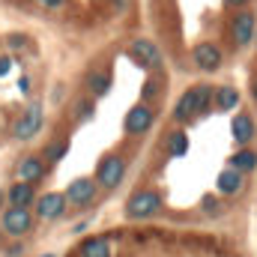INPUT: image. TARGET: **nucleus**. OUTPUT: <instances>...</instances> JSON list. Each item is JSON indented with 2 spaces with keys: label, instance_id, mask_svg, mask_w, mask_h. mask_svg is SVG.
Here are the masks:
<instances>
[{
  "label": "nucleus",
  "instance_id": "f257e3e1",
  "mask_svg": "<svg viewBox=\"0 0 257 257\" xmlns=\"http://www.w3.org/2000/svg\"><path fill=\"white\" fill-rule=\"evenodd\" d=\"M162 209V197L153 192V189H144V192H135L126 203V215L128 218H153L156 212Z\"/></svg>",
  "mask_w": 257,
  "mask_h": 257
},
{
  "label": "nucleus",
  "instance_id": "f03ea898",
  "mask_svg": "<svg viewBox=\"0 0 257 257\" xmlns=\"http://www.w3.org/2000/svg\"><path fill=\"white\" fill-rule=\"evenodd\" d=\"M123 174H126V162H123V156H108V159L99 162L96 186H102V189H117L120 180H123Z\"/></svg>",
  "mask_w": 257,
  "mask_h": 257
},
{
  "label": "nucleus",
  "instance_id": "7ed1b4c3",
  "mask_svg": "<svg viewBox=\"0 0 257 257\" xmlns=\"http://www.w3.org/2000/svg\"><path fill=\"white\" fill-rule=\"evenodd\" d=\"M39 128H42V105L33 102V105L18 117V123H15V128H12V135H15L18 141H33V138L39 135Z\"/></svg>",
  "mask_w": 257,
  "mask_h": 257
},
{
  "label": "nucleus",
  "instance_id": "20e7f679",
  "mask_svg": "<svg viewBox=\"0 0 257 257\" xmlns=\"http://www.w3.org/2000/svg\"><path fill=\"white\" fill-rule=\"evenodd\" d=\"M30 224H33V215L27 212V206H9V209L3 212V218H0V230H6L9 236L27 233Z\"/></svg>",
  "mask_w": 257,
  "mask_h": 257
},
{
  "label": "nucleus",
  "instance_id": "39448f33",
  "mask_svg": "<svg viewBox=\"0 0 257 257\" xmlns=\"http://www.w3.org/2000/svg\"><path fill=\"white\" fill-rule=\"evenodd\" d=\"M128 51H132V60H135V63L147 66V69H156V66L162 63V51H159V45L150 42V39H135V42L128 45Z\"/></svg>",
  "mask_w": 257,
  "mask_h": 257
},
{
  "label": "nucleus",
  "instance_id": "423d86ee",
  "mask_svg": "<svg viewBox=\"0 0 257 257\" xmlns=\"http://www.w3.org/2000/svg\"><path fill=\"white\" fill-rule=\"evenodd\" d=\"M192 57H194V66L203 69V72H215V69L221 66V51H218V45H212V42L194 45Z\"/></svg>",
  "mask_w": 257,
  "mask_h": 257
},
{
  "label": "nucleus",
  "instance_id": "0eeeda50",
  "mask_svg": "<svg viewBox=\"0 0 257 257\" xmlns=\"http://www.w3.org/2000/svg\"><path fill=\"white\" fill-rule=\"evenodd\" d=\"M96 192H99V189H96V180H87V177H84V180H75V183L66 189L63 197L69 203H75V206H87V203L96 197Z\"/></svg>",
  "mask_w": 257,
  "mask_h": 257
},
{
  "label": "nucleus",
  "instance_id": "6e6552de",
  "mask_svg": "<svg viewBox=\"0 0 257 257\" xmlns=\"http://www.w3.org/2000/svg\"><path fill=\"white\" fill-rule=\"evenodd\" d=\"M123 126H126L128 135H144L147 128L153 126V111H150L147 105H135V108H128Z\"/></svg>",
  "mask_w": 257,
  "mask_h": 257
},
{
  "label": "nucleus",
  "instance_id": "1a4fd4ad",
  "mask_svg": "<svg viewBox=\"0 0 257 257\" xmlns=\"http://www.w3.org/2000/svg\"><path fill=\"white\" fill-rule=\"evenodd\" d=\"M254 30H257V24H254V15H251V12H239V15L233 18V42H236L239 48H245V45L254 39Z\"/></svg>",
  "mask_w": 257,
  "mask_h": 257
},
{
  "label": "nucleus",
  "instance_id": "9d476101",
  "mask_svg": "<svg viewBox=\"0 0 257 257\" xmlns=\"http://www.w3.org/2000/svg\"><path fill=\"white\" fill-rule=\"evenodd\" d=\"M63 206H66V197L57 192H51V194H42L39 197L36 212H39V218H57V215H63Z\"/></svg>",
  "mask_w": 257,
  "mask_h": 257
},
{
  "label": "nucleus",
  "instance_id": "9b49d317",
  "mask_svg": "<svg viewBox=\"0 0 257 257\" xmlns=\"http://www.w3.org/2000/svg\"><path fill=\"white\" fill-rule=\"evenodd\" d=\"M42 174H45V159H42V156H27V159H21V165H18L21 183H36V180H42Z\"/></svg>",
  "mask_w": 257,
  "mask_h": 257
},
{
  "label": "nucleus",
  "instance_id": "f8f14e48",
  "mask_svg": "<svg viewBox=\"0 0 257 257\" xmlns=\"http://www.w3.org/2000/svg\"><path fill=\"white\" fill-rule=\"evenodd\" d=\"M239 189H242V174L233 171V168H224V171L218 174V192L227 194V197H233V194H239Z\"/></svg>",
  "mask_w": 257,
  "mask_h": 257
},
{
  "label": "nucleus",
  "instance_id": "ddd939ff",
  "mask_svg": "<svg viewBox=\"0 0 257 257\" xmlns=\"http://www.w3.org/2000/svg\"><path fill=\"white\" fill-rule=\"evenodd\" d=\"M230 128H233V141H236V144H248V141L254 138V120H251L248 114H236Z\"/></svg>",
  "mask_w": 257,
  "mask_h": 257
},
{
  "label": "nucleus",
  "instance_id": "4468645a",
  "mask_svg": "<svg viewBox=\"0 0 257 257\" xmlns=\"http://www.w3.org/2000/svg\"><path fill=\"white\" fill-rule=\"evenodd\" d=\"M81 257H111V242L105 236H90L81 242Z\"/></svg>",
  "mask_w": 257,
  "mask_h": 257
},
{
  "label": "nucleus",
  "instance_id": "2eb2a0df",
  "mask_svg": "<svg viewBox=\"0 0 257 257\" xmlns=\"http://www.w3.org/2000/svg\"><path fill=\"white\" fill-rule=\"evenodd\" d=\"M9 206H27L33 203V183H15L9 186Z\"/></svg>",
  "mask_w": 257,
  "mask_h": 257
},
{
  "label": "nucleus",
  "instance_id": "dca6fc26",
  "mask_svg": "<svg viewBox=\"0 0 257 257\" xmlns=\"http://www.w3.org/2000/svg\"><path fill=\"white\" fill-rule=\"evenodd\" d=\"M227 165H230L233 171H239V174H242V171H254V168H257V153H254V150H239V153H233V156H230V162H227Z\"/></svg>",
  "mask_w": 257,
  "mask_h": 257
},
{
  "label": "nucleus",
  "instance_id": "f3484780",
  "mask_svg": "<svg viewBox=\"0 0 257 257\" xmlns=\"http://www.w3.org/2000/svg\"><path fill=\"white\" fill-rule=\"evenodd\" d=\"M212 96H215V105H218L221 111H233V108L239 105V93H236L233 87H221V90H215Z\"/></svg>",
  "mask_w": 257,
  "mask_h": 257
},
{
  "label": "nucleus",
  "instance_id": "a211bd4d",
  "mask_svg": "<svg viewBox=\"0 0 257 257\" xmlns=\"http://www.w3.org/2000/svg\"><path fill=\"white\" fill-rule=\"evenodd\" d=\"M192 99H194V93H192V90H186V93L180 96V102H177V108H174V120H180V123L192 120V117H194Z\"/></svg>",
  "mask_w": 257,
  "mask_h": 257
},
{
  "label": "nucleus",
  "instance_id": "6ab92c4d",
  "mask_svg": "<svg viewBox=\"0 0 257 257\" xmlns=\"http://www.w3.org/2000/svg\"><path fill=\"white\" fill-rule=\"evenodd\" d=\"M194 99H192V108H194V117L197 114H203L206 108H209V102H212V90L209 87H192Z\"/></svg>",
  "mask_w": 257,
  "mask_h": 257
},
{
  "label": "nucleus",
  "instance_id": "aec40b11",
  "mask_svg": "<svg viewBox=\"0 0 257 257\" xmlns=\"http://www.w3.org/2000/svg\"><path fill=\"white\" fill-rule=\"evenodd\" d=\"M108 87H111V75H108V72H96V75H90V93H93V96H105Z\"/></svg>",
  "mask_w": 257,
  "mask_h": 257
},
{
  "label": "nucleus",
  "instance_id": "412c9836",
  "mask_svg": "<svg viewBox=\"0 0 257 257\" xmlns=\"http://www.w3.org/2000/svg\"><path fill=\"white\" fill-rule=\"evenodd\" d=\"M186 150H189L186 132H174V135L168 138V153H171V156H186Z\"/></svg>",
  "mask_w": 257,
  "mask_h": 257
},
{
  "label": "nucleus",
  "instance_id": "4be33fe9",
  "mask_svg": "<svg viewBox=\"0 0 257 257\" xmlns=\"http://www.w3.org/2000/svg\"><path fill=\"white\" fill-rule=\"evenodd\" d=\"M66 150H69V144H66V141L51 144V147H48V153H45V159H48V162H57V159H63V156H66Z\"/></svg>",
  "mask_w": 257,
  "mask_h": 257
},
{
  "label": "nucleus",
  "instance_id": "5701e85b",
  "mask_svg": "<svg viewBox=\"0 0 257 257\" xmlns=\"http://www.w3.org/2000/svg\"><path fill=\"white\" fill-rule=\"evenodd\" d=\"M75 114H78V120H90V117H93V102H90V99L78 102V105H75Z\"/></svg>",
  "mask_w": 257,
  "mask_h": 257
},
{
  "label": "nucleus",
  "instance_id": "b1692460",
  "mask_svg": "<svg viewBox=\"0 0 257 257\" xmlns=\"http://www.w3.org/2000/svg\"><path fill=\"white\" fill-rule=\"evenodd\" d=\"M12 57H0V78H6V75H9V72H12Z\"/></svg>",
  "mask_w": 257,
  "mask_h": 257
},
{
  "label": "nucleus",
  "instance_id": "393cba45",
  "mask_svg": "<svg viewBox=\"0 0 257 257\" xmlns=\"http://www.w3.org/2000/svg\"><path fill=\"white\" fill-rule=\"evenodd\" d=\"M24 45H27V36H18V33L9 36V48H24Z\"/></svg>",
  "mask_w": 257,
  "mask_h": 257
},
{
  "label": "nucleus",
  "instance_id": "a878e982",
  "mask_svg": "<svg viewBox=\"0 0 257 257\" xmlns=\"http://www.w3.org/2000/svg\"><path fill=\"white\" fill-rule=\"evenodd\" d=\"M39 3H42V6H60L63 0H39Z\"/></svg>",
  "mask_w": 257,
  "mask_h": 257
},
{
  "label": "nucleus",
  "instance_id": "bb28decb",
  "mask_svg": "<svg viewBox=\"0 0 257 257\" xmlns=\"http://www.w3.org/2000/svg\"><path fill=\"white\" fill-rule=\"evenodd\" d=\"M227 6H242V3H248V0H224Z\"/></svg>",
  "mask_w": 257,
  "mask_h": 257
},
{
  "label": "nucleus",
  "instance_id": "cd10ccee",
  "mask_svg": "<svg viewBox=\"0 0 257 257\" xmlns=\"http://www.w3.org/2000/svg\"><path fill=\"white\" fill-rule=\"evenodd\" d=\"M251 90H254V102H257V81H254V87H251Z\"/></svg>",
  "mask_w": 257,
  "mask_h": 257
},
{
  "label": "nucleus",
  "instance_id": "c85d7f7f",
  "mask_svg": "<svg viewBox=\"0 0 257 257\" xmlns=\"http://www.w3.org/2000/svg\"><path fill=\"white\" fill-rule=\"evenodd\" d=\"M0 203H3V192H0Z\"/></svg>",
  "mask_w": 257,
  "mask_h": 257
},
{
  "label": "nucleus",
  "instance_id": "c756f323",
  "mask_svg": "<svg viewBox=\"0 0 257 257\" xmlns=\"http://www.w3.org/2000/svg\"><path fill=\"white\" fill-rule=\"evenodd\" d=\"M42 257H54V254H42Z\"/></svg>",
  "mask_w": 257,
  "mask_h": 257
},
{
  "label": "nucleus",
  "instance_id": "7c9ffc66",
  "mask_svg": "<svg viewBox=\"0 0 257 257\" xmlns=\"http://www.w3.org/2000/svg\"><path fill=\"white\" fill-rule=\"evenodd\" d=\"M254 42H257V30H254Z\"/></svg>",
  "mask_w": 257,
  "mask_h": 257
},
{
  "label": "nucleus",
  "instance_id": "2f4dec72",
  "mask_svg": "<svg viewBox=\"0 0 257 257\" xmlns=\"http://www.w3.org/2000/svg\"><path fill=\"white\" fill-rule=\"evenodd\" d=\"M0 233H3V230H0Z\"/></svg>",
  "mask_w": 257,
  "mask_h": 257
}]
</instances>
